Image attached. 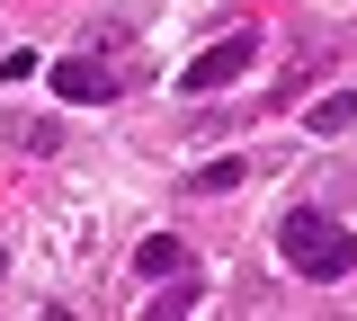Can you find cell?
<instances>
[{"instance_id": "obj_7", "label": "cell", "mask_w": 357, "mask_h": 321, "mask_svg": "<svg viewBox=\"0 0 357 321\" xmlns=\"http://www.w3.org/2000/svg\"><path fill=\"white\" fill-rule=\"evenodd\" d=\"M241 179H250V161L232 152V161H206V170H197L188 187H197V196H223V187H241Z\"/></svg>"}, {"instance_id": "obj_3", "label": "cell", "mask_w": 357, "mask_h": 321, "mask_svg": "<svg viewBox=\"0 0 357 321\" xmlns=\"http://www.w3.org/2000/svg\"><path fill=\"white\" fill-rule=\"evenodd\" d=\"M54 90L72 98V107H107V98H116V72L89 63V54H63V63H54Z\"/></svg>"}, {"instance_id": "obj_2", "label": "cell", "mask_w": 357, "mask_h": 321, "mask_svg": "<svg viewBox=\"0 0 357 321\" xmlns=\"http://www.w3.org/2000/svg\"><path fill=\"white\" fill-rule=\"evenodd\" d=\"M250 54H259V27H241V36L206 45L188 72H178V90H197V98H206V90H223V81H241V72H250Z\"/></svg>"}, {"instance_id": "obj_9", "label": "cell", "mask_w": 357, "mask_h": 321, "mask_svg": "<svg viewBox=\"0 0 357 321\" xmlns=\"http://www.w3.org/2000/svg\"><path fill=\"white\" fill-rule=\"evenodd\" d=\"M27 72H36V54H0V90H18Z\"/></svg>"}, {"instance_id": "obj_8", "label": "cell", "mask_w": 357, "mask_h": 321, "mask_svg": "<svg viewBox=\"0 0 357 321\" xmlns=\"http://www.w3.org/2000/svg\"><path fill=\"white\" fill-rule=\"evenodd\" d=\"M188 295H197V276L178 268V285H170V295H161V304H143V313H152V321H178V313H188Z\"/></svg>"}, {"instance_id": "obj_6", "label": "cell", "mask_w": 357, "mask_h": 321, "mask_svg": "<svg viewBox=\"0 0 357 321\" xmlns=\"http://www.w3.org/2000/svg\"><path fill=\"white\" fill-rule=\"evenodd\" d=\"M0 134L18 143V152H63V125H54V116H9Z\"/></svg>"}, {"instance_id": "obj_4", "label": "cell", "mask_w": 357, "mask_h": 321, "mask_svg": "<svg viewBox=\"0 0 357 321\" xmlns=\"http://www.w3.org/2000/svg\"><path fill=\"white\" fill-rule=\"evenodd\" d=\"M304 134H357V90H331L304 107Z\"/></svg>"}, {"instance_id": "obj_5", "label": "cell", "mask_w": 357, "mask_h": 321, "mask_svg": "<svg viewBox=\"0 0 357 321\" xmlns=\"http://www.w3.org/2000/svg\"><path fill=\"white\" fill-rule=\"evenodd\" d=\"M178 268H188V241H170V232H152L134 250V276H178Z\"/></svg>"}, {"instance_id": "obj_1", "label": "cell", "mask_w": 357, "mask_h": 321, "mask_svg": "<svg viewBox=\"0 0 357 321\" xmlns=\"http://www.w3.org/2000/svg\"><path fill=\"white\" fill-rule=\"evenodd\" d=\"M277 259L295 276H312V285H340V276L357 268V232L340 224V214H321V205H295V214L277 224Z\"/></svg>"}]
</instances>
